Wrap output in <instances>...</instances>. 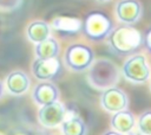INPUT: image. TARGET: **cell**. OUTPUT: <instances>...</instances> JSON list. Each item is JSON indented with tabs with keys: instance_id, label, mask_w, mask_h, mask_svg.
Instances as JSON below:
<instances>
[{
	"instance_id": "cell-3",
	"label": "cell",
	"mask_w": 151,
	"mask_h": 135,
	"mask_svg": "<svg viewBox=\"0 0 151 135\" xmlns=\"http://www.w3.org/2000/svg\"><path fill=\"white\" fill-rule=\"evenodd\" d=\"M113 27V22L107 14L104 12L93 11L85 15L81 31L87 39L92 41H101L109 37Z\"/></svg>"
},
{
	"instance_id": "cell-5",
	"label": "cell",
	"mask_w": 151,
	"mask_h": 135,
	"mask_svg": "<svg viewBox=\"0 0 151 135\" xmlns=\"http://www.w3.org/2000/svg\"><path fill=\"white\" fill-rule=\"evenodd\" d=\"M123 77L133 84H144L151 78V68L143 53H134L125 59L122 66Z\"/></svg>"
},
{
	"instance_id": "cell-20",
	"label": "cell",
	"mask_w": 151,
	"mask_h": 135,
	"mask_svg": "<svg viewBox=\"0 0 151 135\" xmlns=\"http://www.w3.org/2000/svg\"><path fill=\"white\" fill-rule=\"evenodd\" d=\"M103 135H123V134H119V133H117V131H114V130H107V131H105Z\"/></svg>"
},
{
	"instance_id": "cell-19",
	"label": "cell",
	"mask_w": 151,
	"mask_h": 135,
	"mask_svg": "<svg viewBox=\"0 0 151 135\" xmlns=\"http://www.w3.org/2000/svg\"><path fill=\"white\" fill-rule=\"evenodd\" d=\"M143 45L151 53V27H149L145 33H143Z\"/></svg>"
},
{
	"instance_id": "cell-8",
	"label": "cell",
	"mask_w": 151,
	"mask_h": 135,
	"mask_svg": "<svg viewBox=\"0 0 151 135\" xmlns=\"http://www.w3.org/2000/svg\"><path fill=\"white\" fill-rule=\"evenodd\" d=\"M100 105L101 108L110 112L116 114L118 111L125 110L129 107V97L124 90L118 86H112L104 90L100 95Z\"/></svg>"
},
{
	"instance_id": "cell-2",
	"label": "cell",
	"mask_w": 151,
	"mask_h": 135,
	"mask_svg": "<svg viewBox=\"0 0 151 135\" xmlns=\"http://www.w3.org/2000/svg\"><path fill=\"white\" fill-rule=\"evenodd\" d=\"M122 71L118 65L107 58L94 59L87 70V82L97 90H106L116 86L120 79Z\"/></svg>"
},
{
	"instance_id": "cell-11",
	"label": "cell",
	"mask_w": 151,
	"mask_h": 135,
	"mask_svg": "<svg viewBox=\"0 0 151 135\" xmlns=\"http://www.w3.org/2000/svg\"><path fill=\"white\" fill-rule=\"evenodd\" d=\"M4 85L11 95L21 96L28 91L31 85V79L26 72L21 70H14L7 75Z\"/></svg>"
},
{
	"instance_id": "cell-7",
	"label": "cell",
	"mask_w": 151,
	"mask_h": 135,
	"mask_svg": "<svg viewBox=\"0 0 151 135\" xmlns=\"http://www.w3.org/2000/svg\"><path fill=\"white\" fill-rule=\"evenodd\" d=\"M114 15L118 22L133 26L143 15V5L139 0H119L114 6Z\"/></svg>"
},
{
	"instance_id": "cell-10",
	"label": "cell",
	"mask_w": 151,
	"mask_h": 135,
	"mask_svg": "<svg viewBox=\"0 0 151 135\" xmlns=\"http://www.w3.org/2000/svg\"><path fill=\"white\" fill-rule=\"evenodd\" d=\"M32 98L39 107L59 101V89L52 82H40L32 90Z\"/></svg>"
},
{
	"instance_id": "cell-13",
	"label": "cell",
	"mask_w": 151,
	"mask_h": 135,
	"mask_svg": "<svg viewBox=\"0 0 151 135\" xmlns=\"http://www.w3.org/2000/svg\"><path fill=\"white\" fill-rule=\"evenodd\" d=\"M61 135H86L87 127L85 121L73 110L67 109L66 117L60 126Z\"/></svg>"
},
{
	"instance_id": "cell-24",
	"label": "cell",
	"mask_w": 151,
	"mask_h": 135,
	"mask_svg": "<svg viewBox=\"0 0 151 135\" xmlns=\"http://www.w3.org/2000/svg\"><path fill=\"white\" fill-rule=\"evenodd\" d=\"M15 135H27V134H25V133H18V134H15Z\"/></svg>"
},
{
	"instance_id": "cell-21",
	"label": "cell",
	"mask_w": 151,
	"mask_h": 135,
	"mask_svg": "<svg viewBox=\"0 0 151 135\" xmlns=\"http://www.w3.org/2000/svg\"><path fill=\"white\" fill-rule=\"evenodd\" d=\"M4 91H5V85H4V83L0 81V98L4 96Z\"/></svg>"
},
{
	"instance_id": "cell-4",
	"label": "cell",
	"mask_w": 151,
	"mask_h": 135,
	"mask_svg": "<svg viewBox=\"0 0 151 135\" xmlns=\"http://www.w3.org/2000/svg\"><path fill=\"white\" fill-rule=\"evenodd\" d=\"M94 62V52L91 46L83 43H74L66 47L64 52V64L73 72H83Z\"/></svg>"
},
{
	"instance_id": "cell-17",
	"label": "cell",
	"mask_w": 151,
	"mask_h": 135,
	"mask_svg": "<svg viewBox=\"0 0 151 135\" xmlns=\"http://www.w3.org/2000/svg\"><path fill=\"white\" fill-rule=\"evenodd\" d=\"M137 130L144 135H151V109L143 111L138 116Z\"/></svg>"
},
{
	"instance_id": "cell-1",
	"label": "cell",
	"mask_w": 151,
	"mask_h": 135,
	"mask_svg": "<svg viewBox=\"0 0 151 135\" xmlns=\"http://www.w3.org/2000/svg\"><path fill=\"white\" fill-rule=\"evenodd\" d=\"M107 46L119 57H130L143 46V33L131 25H118L113 27L106 38Z\"/></svg>"
},
{
	"instance_id": "cell-6",
	"label": "cell",
	"mask_w": 151,
	"mask_h": 135,
	"mask_svg": "<svg viewBox=\"0 0 151 135\" xmlns=\"http://www.w3.org/2000/svg\"><path fill=\"white\" fill-rule=\"evenodd\" d=\"M67 108L60 101L40 107L38 110V122L45 128H57L64 122Z\"/></svg>"
},
{
	"instance_id": "cell-9",
	"label": "cell",
	"mask_w": 151,
	"mask_h": 135,
	"mask_svg": "<svg viewBox=\"0 0 151 135\" xmlns=\"http://www.w3.org/2000/svg\"><path fill=\"white\" fill-rule=\"evenodd\" d=\"M63 71L59 58L51 59H38L35 58L32 63V73L40 82H51L57 79Z\"/></svg>"
},
{
	"instance_id": "cell-25",
	"label": "cell",
	"mask_w": 151,
	"mask_h": 135,
	"mask_svg": "<svg viewBox=\"0 0 151 135\" xmlns=\"http://www.w3.org/2000/svg\"><path fill=\"white\" fill-rule=\"evenodd\" d=\"M150 90H151V82H150Z\"/></svg>"
},
{
	"instance_id": "cell-12",
	"label": "cell",
	"mask_w": 151,
	"mask_h": 135,
	"mask_svg": "<svg viewBox=\"0 0 151 135\" xmlns=\"http://www.w3.org/2000/svg\"><path fill=\"white\" fill-rule=\"evenodd\" d=\"M110 124L112 130L123 134V135H130L134 131L137 127V121L132 111L129 109L118 111L111 116Z\"/></svg>"
},
{
	"instance_id": "cell-27",
	"label": "cell",
	"mask_w": 151,
	"mask_h": 135,
	"mask_svg": "<svg viewBox=\"0 0 151 135\" xmlns=\"http://www.w3.org/2000/svg\"><path fill=\"white\" fill-rule=\"evenodd\" d=\"M47 135H51V134H47Z\"/></svg>"
},
{
	"instance_id": "cell-18",
	"label": "cell",
	"mask_w": 151,
	"mask_h": 135,
	"mask_svg": "<svg viewBox=\"0 0 151 135\" xmlns=\"http://www.w3.org/2000/svg\"><path fill=\"white\" fill-rule=\"evenodd\" d=\"M22 0H0V11H14L21 6Z\"/></svg>"
},
{
	"instance_id": "cell-14",
	"label": "cell",
	"mask_w": 151,
	"mask_h": 135,
	"mask_svg": "<svg viewBox=\"0 0 151 135\" xmlns=\"http://www.w3.org/2000/svg\"><path fill=\"white\" fill-rule=\"evenodd\" d=\"M51 28L65 34H76L83 28V20L77 17L57 15L51 21Z\"/></svg>"
},
{
	"instance_id": "cell-16",
	"label": "cell",
	"mask_w": 151,
	"mask_h": 135,
	"mask_svg": "<svg viewBox=\"0 0 151 135\" xmlns=\"http://www.w3.org/2000/svg\"><path fill=\"white\" fill-rule=\"evenodd\" d=\"M59 51H60L59 41L53 37H50V38L45 39L44 41L37 44L35 47H34L35 58H38V59L57 58L58 54H59Z\"/></svg>"
},
{
	"instance_id": "cell-26",
	"label": "cell",
	"mask_w": 151,
	"mask_h": 135,
	"mask_svg": "<svg viewBox=\"0 0 151 135\" xmlns=\"http://www.w3.org/2000/svg\"><path fill=\"white\" fill-rule=\"evenodd\" d=\"M0 135H5V134H2V133H0Z\"/></svg>"
},
{
	"instance_id": "cell-15",
	"label": "cell",
	"mask_w": 151,
	"mask_h": 135,
	"mask_svg": "<svg viewBox=\"0 0 151 135\" xmlns=\"http://www.w3.org/2000/svg\"><path fill=\"white\" fill-rule=\"evenodd\" d=\"M26 34L28 40L37 45L51 37V25L44 20H33L28 24Z\"/></svg>"
},
{
	"instance_id": "cell-23",
	"label": "cell",
	"mask_w": 151,
	"mask_h": 135,
	"mask_svg": "<svg viewBox=\"0 0 151 135\" xmlns=\"http://www.w3.org/2000/svg\"><path fill=\"white\" fill-rule=\"evenodd\" d=\"M98 1H100V2H109V1H111V0H98Z\"/></svg>"
},
{
	"instance_id": "cell-22",
	"label": "cell",
	"mask_w": 151,
	"mask_h": 135,
	"mask_svg": "<svg viewBox=\"0 0 151 135\" xmlns=\"http://www.w3.org/2000/svg\"><path fill=\"white\" fill-rule=\"evenodd\" d=\"M130 135H144V134H142V133H139L138 130H134L132 134H130Z\"/></svg>"
}]
</instances>
